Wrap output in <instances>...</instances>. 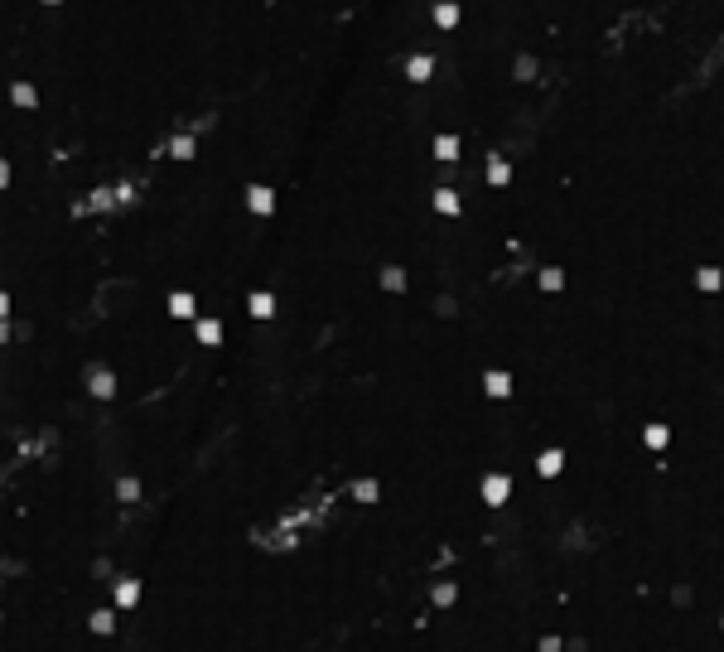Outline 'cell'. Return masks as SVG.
Segmentation results:
<instances>
[{
	"label": "cell",
	"instance_id": "cell-1",
	"mask_svg": "<svg viewBox=\"0 0 724 652\" xmlns=\"http://www.w3.org/2000/svg\"><path fill=\"white\" fill-rule=\"evenodd\" d=\"M246 208H251V213H261V217L275 213V193H270L266 184H246Z\"/></svg>",
	"mask_w": 724,
	"mask_h": 652
},
{
	"label": "cell",
	"instance_id": "cell-2",
	"mask_svg": "<svg viewBox=\"0 0 724 652\" xmlns=\"http://www.w3.org/2000/svg\"><path fill=\"white\" fill-rule=\"evenodd\" d=\"M87 391L107 401V396H116V377H111L107 367H87Z\"/></svg>",
	"mask_w": 724,
	"mask_h": 652
},
{
	"label": "cell",
	"instance_id": "cell-3",
	"mask_svg": "<svg viewBox=\"0 0 724 652\" xmlns=\"http://www.w3.org/2000/svg\"><path fill=\"white\" fill-rule=\"evenodd\" d=\"M246 309H251V319H270L275 314V295L270 290H256V295L246 299Z\"/></svg>",
	"mask_w": 724,
	"mask_h": 652
},
{
	"label": "cell",
	"instance_id": "cell-4",
	"mask_svg": "<svg viewBox=\"0 0 724 652\" xmlns=\"http://www.w3.org/2000/svg\"><path fill=\"white\" fill-rule=\"evenodd\" d=\"M561 469H565V454H561V450H546V454L536 459V474H541V479H556Z\"/></svg>",
	"mask_w": 724,
	"mask_h": 652
},
{
	"label": "cell",
	"instance_id": "cell-5",
	"mask_svg": "<svg viewBox=\"0 0 724 652\" xmlns=\"http://www.w3.org/2000/svg\"><path fill=\"white\" fill-rule=\"evenodd\" d=\"M135 599H140V580H131V575H126V580H116V604H121V609H131Z\"/></svg>",
	"mask_w": 724,
	"mask_h": 652
},
{
	"label": "cell",
	"instance_id": "cell-6",
	"mask_svg": "<svg viewBox=\"0 0 724 652\" xmlns=\"http://www.w3.org/2000/svg\"><path fill=\"white\" fill-rule=\"evenodd\" d=\"M507 488H512L507 474H493V479L483 484V498H488V503H502V498H507Z\"/></svg>",
	"mask_w": 724,
	"mask_h": 652
},
{
	"label": "cell",
	"instance_id": "cell-7",
	"mask_svg": "<svg viewBox=\"0 0 724 652\" xmlns=\"http://www.w3.org/2000/svg\"><path fill=\"white\" fill-rule=\"evenodd\" d=\"M169 309H174V319H193V295L188 290H174L169 295Z\"/></svg>",
	"mask_w": 724,
	"mask_h": 652
},
{
	"label": "cell",
	"instance_id": "cell-8",
	"mask_svg": "<svg viewBox=\"0 0 724 652\" xmlns=\"http://www.w3.org/2000/svg\"><path fill=\"white\" fill-rule=\"evenodd\" d=\"M198 343H208V348L222 343V324L217 319H198Z\"/></svg>",
	"mask_w": 724,
	"mask_h": 652
},
{
	"label": "cell",
	"instance_id": "cell-9",
	"mask_svg": "<svg viewBox=\"0 0 724 652\" xmlns=\"http://www.w3.org/2000/svg\"><path fill=\"white\" fill-rule=\"evenodd\" d=\"M10 102H15V107H34V102H39V92H34L29 82H15V87H10Z\"/></svg>",
	"mask_w": 724,
	"mask_h": 652
},
{
	"label": "cell",
	"instance_id": "cell-10",
	"mask_svg": "<svg viewBox=\"0 0 724 652\" xmlns=\"http://www.w3.org/2000/svg\"><path fill=\"white\" fill-rule=\"evenodd\" d=\"M507 391H512L507 372H488V396H507Z\"/></svg>",
	"mask_w": 724,
	"mask_h": 652
},
{
	"label": "cell",
	"instance_id": "cell-11",
	"mask_svg": "<svg viewBox=\"0 0 724 652\" xmlns=\"http://www.w3.org/2000/svg\"><path fill=\"white\" fill-rule=\"evenodd\" d=\"M435 25H439V29L459 25V5H435Z\"/></svg>",
	"mask_w": 724,
	"mask_h": 652
},
{
	"label": "cell",
	"instance_id": "cell-12",
	"mask_svg": "<svg viewBox=\"0 0 724 652\" xmlns=\"http://www.w3.org/2000/svg\"><path fill=\"white\" fill-rule=\"evenodd\" d=\"M381 285H386V290H406V271L401 266H386V271H381Z\"/></svg>",
	"mask_w": 724,
	"mask_h": 652
},
{
	"label": "cell",
	"instance_id": "cell-13",
	"mask_svg": "<svg viewBox=\"0 0 724 652\" xmlns=\"http://www.w3.org/2000/svg\"><path fill=\"white\" fill-rule=\"evenodd\" d=\"M111 628H116V619H111V609H97V614H92V633H102V638H107Z\"/></svg>",
	"mask_w": 724,
	"mask_h": 652
},
{
	"label": "cell",
	"instance_id": "cell-14",
	"mask_svg": "<svg viewBox=\"0 0 724 652\" xmlns=\"http://www.w3.org/2000/svg\"><path fill=\"white\" fill-rule=\"evenodd\" d=\"M435 155H439V160H454V155H459V140L454 136H439V140H435Z\"/></svg>",
	"mask_w": 724,
	"mask_h": 652
},
{
	"label": "cell",
	"instance_id": "cell-15",
	"mask_svg": "<svg viewBox=\"0 0 724 652\" xmlns=\"http://www.w3.org/2000/svg\"><path fill=\"white\" fill-rule=\"evenodd\" d=\"M352 498H357V503H377V484H372V479L352 484Z\"/></svg>",
	"mask_w": 724,
	"mask_h": 652
},
{
	"label": "cell",
	"instance_id": "cell-16",
	"mask_svg": "<svg viewBox=\"0 0 724 652\" xmlns=\"http://www.w3.org/2000/svg\"><path fill=\"white\" fill-rule=\"evenodd\" d=\"M435 208H439V213H459V198L449 189H439V193H435Z\"/></svg>",
	"mask_w": 724,
	"mask_h": 652
},
{
	"label": "cell",
	"instance_id": "cell-17",
	"mask_svg": "<svg viewBox=\"0 0 724 652\" xmlns=\"http://www.w3.org/2000/svg\"><path fill=\"white\" fill-rule=\"evenodd\" d=\"M406 73H410L415 82H425V78H430V58H425V54H420V58H410V68H406Z\"/></svg>",
	"mask_w": 724,
	"mask_h": 652
},
{
	"label": "cell",
	"instance_id": "cell-18",
	"mask_svg": "<svg viewBox=\"0 0 724 652\" xmlns=\"http://www.w3.org/2000/svg\"><path fill=\"white\" fill-rule=\"evenodd\" d=\"M116 493H121V503H135V498H140V484H135V479H121Z\"/></svg>",
	"mask_w": 724,
	"mask_h": 652
},
{
	"label": "cell",
	"instance_id": "cell-19",
	"mask_svg": "<svg viewBox=\"0 0 724 652\" xmlns=\"http://www.w3.org/2000/svg\"><path fill=\"white\" fill-rule=\"evenodd\" d=\"M647 445L662 450V445H667V425H647Z\"/></svg>",
	"mask_w": 724,
	"mask_h": 652
},
{
	"label": "cell",
	"instance_id": "cell-20",
	"mask_svg": "<svg viewBox=\"0 0 724 652\" xmlns=\"http://www.w3.org/2000/svg\"><path fill=\"white\" fill-rule=\"evenodd\" d=\"M174 155L188 160V155H193V136H174Z\"/></svg>",
	"mask_w": 724,
	"mask_h": 652
},
{
	"label": "cell",
	"instance_id": "cell-21",
	"mask_svg": "<svg viewBox=\"0 0 724 652\" xmlns=\"http://www.w3.org/2000/svg\"><path fill=\"white\" fill-rule=\"evenodd\" d=\"M700 290H720V271L705 266V271H700Z\"/></svg>",
	"mask_w": 724,
	"mask_h": 652
},
{
	"label": "cell",
	"instance_id": "cell-22",
	"mask_svg": "<svg viewBox=\"0 0 724 652\" xmlns=\"http://www.w3.org/2000/svg\"><path fill=\"white\" fill-rule=\"evenodd\" d=\"M541 285H546V290H561L565 275H561V271H541Z\"/></svg>",
	"mask_w": 724,
	"mask_h": 652
},
{
	"label": "cell",
	"instance_id": "cell-23",
	"mask_svg": "<svg viewBox=\"0 0 724 652\" xmlns=\"http://www.w3.org/2000/svg\"><path fill=\"white\" fill-rule=\"evenodd\" d=\"M507 174H512V169H507V164H502V160H498V164H493V169H488V179H493V184H507Z\"/></svg>",
	"mask_w": 724,
	"mask_h": 652
},
{
	"label": "cell",
	"instance_id": "cell-24",
	"mask_svg": "<svg viewBox=\"0 0 724 652\" xmlns=\"http://www.w3.org/2000/svg\"><path fill=\"white\" fill-rule=\"evenodd\" d=\"M435 604H454V585H435Z\"/></svg>",
	"mask_w": 724,
	"mask_h": 652
},
{
	"label": "cell",
	"instance_id": "cell-25",
	"mask_svg": "<svg viewBox=\"0 0 724 652\" xmlns=\"http://www.w3.org/2000/svg\"><path fill=\"white\" fill-rule=\"evenodd\" d=\"M111 203H116V198H111V189H97V193H92V208H111Z\"/></svg>",
	"mask_w": 724,
	"mask_h": 652
},
{
	"label": "cell",
	"instance_id": "cell-26",
	"mask_svg": "<svg viewBox=\"0 0 724 652\" xmlns=\"http://www.w3.org/2000/svg\"><path fill=\"white\" fill-rule=\"evenodd\" d=\"M5 184H10V164L0 160V189H5Z\"/></svg>",
	"mask_w": 724,
	"mask_h": 652
},
{
	"label": "cell",
	"instance_id": "cell-27",
	"mask_svg": "<svg viewBox=\"0 0 724 652\" xmlns=\"http://www.w3.org/2000/svg\"><path fill=\"white\" fill-rule=\"evenodd\" d=\"M5 314H10V295L0 290V319H5Z\"/></svg>",
	"mask_w": 724,
	"mask_h": 652
},
{
	"label": "cell",
	"instance_id": "cell-28",
	"mask_svg": "<svg viewBox=\"0 0 724 652\" xmlns=\"http://www.w3.org/2000/svg\"><path fill=\"white\" fill-rule=\"evenodd\" d=\"M5 338H10V324H5V319H0V343H5Z\"/></svg>",
	"mask_w": 724,
	"mask_h": 652
}]
</instances>
